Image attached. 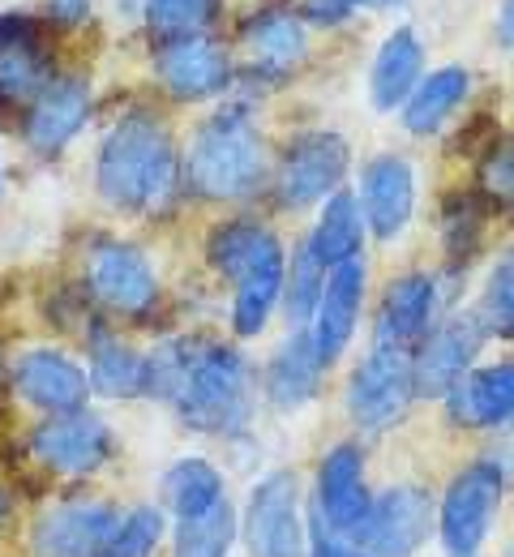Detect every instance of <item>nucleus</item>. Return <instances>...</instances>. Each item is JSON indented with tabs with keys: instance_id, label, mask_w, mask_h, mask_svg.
Listing matches in <instances>:
<instances>
[{
	"instance_id": "c756f323",
	"label": "nucleus",
	"mask_w": 514,
	"mask_h": 557,
	"mask_svg": "<svg viewBox=\"0 0 514 557\" xmlns=\"http://www.w3.org/2000/svg\"><path fill=\"white\" fill-rule=\"evenodd\" d=\"M284 283H288V262L275 258L262 271H253L249 278L236 283V300H231V331L240 339H253L266 331L275 305L284 300Z\"/></svg>"
},
{
	"instance_id": "473e14b6",
	"label": "nucleus",
	"mask_w": 514,
	"mask_h": 557,
	"mask_svg": "<svg viewBox=\"0 0 514 557\" xmlns=\"http://www.w3.org/2000/svg\"><path fill=\"white\" fill-rule=\"evenodd\" d=\"M220 13V0H147V26L154 39H193Z\"/></svg>"
},
{
	"instance_id": "dca6fc26",
	"label": "nucleus",
	"mask_w": 514,
	"mask_h": 557,
	"mask_svg": "<svg viewBox=\"0 0 514 557\" xmlns=\"http://www.w3.org/2000/svg\"><path fill=\"white\" fill-rule=\"evenodd\" d=\"M361 214H365V227L377 240H390L408 227L412 207H416V172L408 159L399 154H377L368 159L365 172H361Z\"/></svg>"
},
{
	"instance_id": "aec40b11",
	"label": "nucleus",
	"mask_w": 514,
	"mask_h": 557,
	"mask_svg": "<svg viewBox=\"0 0 514 557\" xmlns=\"http://www.w3.org/2000/svg\"><path fill=\"white\" fill-rule=\"evenodd\" d=\"M90 116V90L82 77H57L26 108V141L39 154H57Z\"/></svg>"
},
{
	"instance_id": "393cba45",
	"label": "nucleus",
	"mask_w": 514,
	"mask_h": 557,
	"mask_svg": "<svg viewBox=\"0 0 514 557\" xmlns=\"http://www.w3.org/2000/svg\"><path fill=\"white\" fill-rule=\"evenodd\" d=\"M240 39H245V48L253 57V70L271 73L275 82L292 70V65H300V57H304V30H300V22H296L292 13H279V9L253 13L240 26Z\"/></svg>"
},
{
	"instance_id": "7c9ffc66",
	"label": "nucleus",
	"mask_w": 514,
	"mask_h": 557,
	"mask_svg": "<svg viewBox=\"0 0 514 557\" xmlns=\"http://www.w3.org/2000/svg\"><path fill=\"white\" fill-rule=\"evenodd\" d=\"M240 536L236 510L231 502H220L202 515L176 519V536H172V557H227Z\"/></svg>"
},
{
	"instance_id": "a19ab883",
	"label": "nucleus",
	"mask_w": 514,
	"mask_h": 557,
	"mask_svg": "<svg viewBox=\"0 0 514 557\" xmlns=\"http://www.w3.org/2000/svg\"><path fill=\"white\" fill-rule=\"evenodd\" d=\"M86 9H90V0H48V17L61 26H77L86 17Z\"/></svg>"
},
{
	"instance_id": "72a5a7b5",
	"label": "nucleus",
	"mask_w": 514,
	"mask_h": 557,
	"mask_svg": "<svg viewBox=\"0 0 514 557\" xmlns=\"http://www.w3.org/2000/svg\"><path fill=\"white\" fill-rule=\"evenodd\" d=\"M198 351H202L198 339H167L154 351H147V395L176 404L180 391H185V377H189V369L198 360Z\"/></svg>"
},
{
	"instance_id": "f8f14e48",
	"label": "nucleus",
	"mask_w": 514,
	"mask_h": 557,
	"mask_svg": "<svg viewBox=\"0 0 514 557\" xmlns=\"http://www.w3.org/2000/svg\"><path fill=\"white\" fill-rule=\"evenodd\" d=\"M121 515L112 502L99 497H65L57 502L30 532L35 557H99L108 536L116 532Z\"/></svg>"
},
{
	"instance_id": "a18cd8bd",
	"label": "nucleus",
	"mask_w": 514,
	"mask_h": 557,
	"mask_svg": "<svg viewBox=\"0 0 514 557\" xmlns=\"http://www.w3.org/2000/svg\"><path fill=\"white\" fill-rule=\"evenodd\" d=\"M0 181H4V163H0Z\"/></svg>"
},
{
	"instance_id": "2f4dec72",
	"label": "nucleus",
	"mask_w": 514,
	"mask_h": 557,
	"mask_svg": "<svg viewBox=\"0 0 514 557\" xmlns=\"http://www.w3.org/2000/svg\"><path fill=\"white\" fill-rule=\"evenodd\" d=\"M326 262L313 253L309 236L300 240V249L292 253V267H288V283H284V305H288V318L292 326H304L313 318V309L322 305V292H326Z\"/></svg>"
},
{
	"instance_id": "9b49d317",
	"label": "nucleus",
	"mask_w": 514,
	"mask_h": 557,
	"mask_svg": "<svg viewBox=\"0 0 514 557\" xmlns=\"http://www.w3.org/2000/svg\"><path fill=\"white\" fill-rule=\"evenodd\" d=\"M30 455L57 476H90L112 459V429L86 408L61 412L30 433Z\"/></svg>"
},
{
	"instance_id": "6e6552de",
	"label": "nucleus",
	"mask_w": 514,
	"mask_h": 557,
	"mask_svg": "<svg viewBox=\"0 0 514 557\" xmlns=\"http://www.w3.org/2000/svg\"><path fill=\"white\" fill-rule=\"evenodd\" d=\"M489 339L485 313H454L450 322L434 326L425 344L412 351V395L421 399H446L467 373L476 351Z\"/></svg>"
},
{
	"instance_id": "4468645a",
	"label": "nucleus",
	"mask_w": 514,
	"mask_h": 557,
	"mask_svg": "<svg viewBox=\"0 0 514 557\" xmlns=\"http://www.w3.org/2000/svg\"><path fill=\"white\" fill-rule=\"evenodd\" d=\"M154 77L176 99H215L231 82V57L211 35L172 39L154 52Z\"/></svg>"
},
{
	"instance_id": "ddd939ff",
	"label": "nucleus",
	"mask_w": 514,
	"mask_h": 557,
	"mask_svg": "<svg viewBox=\"0 0 514 557\" xmlns=\"http://www.w3.org/2000/svg\"><path fill=\"white\" fill-rule=\"evenodd\" d=\"M313 510L343 536H356L373 510V493L365 485V455L352 442H339L317 463V502Z\"/></svg>"
},
{
	"instance_id": "ea45409f",
	"label": "nucleus",
	"mask_w": 514,
	"mask_h": 557,
	"mask_svg": "<svg viewBox=\"0 0 514 557\" xmlns=\"http://www.w3.org/2000/svg\"><path fill=\"white\" fill-rule=\"evenodd\" d=\"M352 9H356V0H304V4H300V13H304L309 22H322V26L343 22Z\"/></svg>"
},
{
	"instance_id": "a211bd4d",
	"label": "nucleus",
	"mask_w": 514,
	"mask_h": 557,
	"mask_svg": "<svg viewBox=\"0 0 514 557\" xmlns=\"http://www.w3.org/2000/svg\"><path fill=\"white\" fill-rule=\"evenodd\" d=\"M52 61L35 44V26L22 17L0 22V112L13 103H35L52 86Z\"/></svg>"
},
{
	"instance_id": "c03bdc74",
	"label": "nucleus",
	"mask_w": 514,
	"mask_h": 557,
	"mask_svg": "<svg viewBox=\"0 0 514 557\" xmlns=\"http://www.w3.org/2000/svg\"><path fill=\"white\" fill-rule=\"evenodd\" d=\"M4 519H9V493L0 488V528H4Z\"/></svg>"
},
{
	"instance_id": "cd10ccee",
	"label": "nucleus",
	"mask_w": 514,
	"mask_h": 557,
	"mask_svg": "<svg viewBox=\"0 0 514 557\" xmlns=\"http://www.w3.org/2000/svg\"><path fill=\"white\" fill-rule=\"evenodd\" d=\"M361 240H365L361 202H356L348 189H339V194L326 202V210H322V219H317L309 245H313V253L326 262V271H335V267H343V262H356Z\"/></svg>"
},
{
	"instance_id": "39448f33",
	"label": "nucleus",
	"mask_w": 514,
	"mask_h": 557,
	"mask_svg": "<svg viewBox=\"0 0 514 557\" xmlns=\"http://www.w3.org/2000/svg\"><path fill=\"white\" fill-rule=\"evenodd\" d=\"M240 536L249 557H309V532L300 515V481L279 468L249 488Z\"/></svg>"
},
{
	"instance_id": "423d86ee",
	"label": "nucleus",
	"mask_w": 514,
	"mask_h": 557,
	"mask_svg": "<svg viewBox=\"0 0 514 557\" xmlns=\"http://www.w3.org/2000/svg\"><path fill=\"white\" fill-rule=\"evenodd\" d=\"M412 351L373 344L348 382V412L365 433H390L412 404Z\"/></svg>"
},
{
	"instance_id": "0eeeda50",
	"label": "nucleus",
	"mask_w": 514,
	"mask_h": 557,
	"mask_svg": "<svg viewBox=\"0 0 514 557\" xmlns=\"http://www.w3.org/2000/svg\"><path fill=\"white\" fill-rule=\"evenodd\" d=\"M438 528V506L425 485H390L373 497L365 528L352 536L368 557H412Z\"/></svg>"
},
{
	"instance_id": "37998d69",
	"label": "nucleus",
	"mask_w": 514,
	"mask_h": 557,
	"mask_svg": "<svg viewBox=\"0 0 514 557\" xmlns=\"http://www.w3.org/2000/svg\"><path fill=\"white\" fill-rule=\"evenodd\" d=\"M356 4H365V9H390V4H399V0H356Z\"/></svg>"
},
{
	"instance_id": "4be33fe9",
	"label": "nucleus",
	"mask_w": 514,
	"mask_h": 557,
	"mask_svg": "<svg viewBox=\"0 0 514 557\" xmlns=\"http://www.w3.org/2000/svg\"><path fill=\"white\" fill-rule=\"evenodd\" d=\"M425 77V44L416 30H394L377 61H373V73H368V99L377 112H394L412 99V90L421 86Z\"/></svg>"
},
{
	"instance_id": "412c9836",
	"label": "nucleus",
	"mask_w": 514,
	"mask_h": 557,
	"mask_svg": "<svg viewBox=\"0 0 514 557\" xmlns=\"http://www.w3.org/2000/svg\"><path fill=\"white\" fill-rule=\"evenodd\" d=\"M361 300H365V267L356 258V262H343V267L330 271L322 305H317L313 335H317V348H322L326 360H335L339 351L352 344L356 318H361Z\"/></svg>"
},
{
	"instance_id": "2eb2a0df",
	"label": "nucleus",
	"mask_w": 514,
	"mask_h": 557,
	"mask_svg": "<svg viewBox=\"0 0 514 557\" xmlns=\"http://www.w3.org/2000/svg\"><path fill=\"white\" fill-rule=\"evenodd\" d=\"M13 386L26 404L61 417V412H82L90 399V373H82L65 351L30 348L13 364Z\"/></svg>"
},
{
	"instance_id": "f03ea898",
	"label": "nucleus",
	"mask_w": 514,
	"mask_h": 557,
	"mask_svg": "<svg viewBox=\"0 0 514 557\" xmlns=\"http://www.w3.org/2000/svg\"><path fill=\"white\" fill-rule=\"evenodd\" d=\"M185 181L198 198L240 202L266 181V146L245 108H220L198 125L185 159Z\"/></svg>"
},
{
	"instance_id": "bb28decb",
	"label": "nucleus",
	"mask_w": 514,
	"mask_h": 557,
	"mask_svg": "<svg viewBox=\"0 0 514 557\" xmlns=\"http://www.w3.org/2000/svg\"><path fill=\"white\" fill-rule=\"evenodd\" d=\"M467 86H472V77H467V70H459V65L425 73L421 86L412 90V99L399 108L403 112V129L408 134H438L441 125H446V116L463 103Z\"/></svg>"
},
{
	"instance_id": "4c0bfd02",
	"label": "nucleus",
	"mask_w": 514,
	"mask_h": 557,
	"mask_svg": "<svg viewBox=\"0 0 514 557\" xmlns=\"http://www.w3.org/2000/svg\"><path fill=\"white\" fill-rule=\"evenodd\" d=\"M480 189L502 202V207H514V141H498L489 146L485 163H480Z\"/></svg>"
},
{
	"instance_id": "f704fd0d",
	"label": "nucleus",
	"mask_w": 514,
	"mask_h": 557,
	"mask_svg": "<svg viewBox=\"0 0 514 557\" xmlns=\"http://www.w3.org/2000/svg\"><path fill=\"white\" fill-rule=\"evenodd\" d=\"M159 541H163V515L154 506H138L116 523L99 557H154Z\"/></svg>"
},
{
	"instance_id": "58836bf2",
	"label": "nucleus",
	"mask_w": 514,
	"mask_h": 557,
	"mask_svg": "<svg viewBox=\"0 0 514 557\" xmlns=\"http://www.w3.org/2000/svg\"><path fill=\"white\" fill-rule=\"evenodd\" d=\"M309 557H368L352 536L335 532L317 510H309Z\"/></svg>"
},
{
	"instance_id": "7ed1b4c3",
	"label": "nucleus",
	"mask_w": 514,
	"mask_h": 557,
	"mask_svg": "<svg viewBox=\"0 0 514 557\" xmlns=\"http://www.w3.org/2000/svg\"><path fill=\"white\" fill-rule=\"evenodd\" d=\"M176 412L198 433H227L249 412V360L227 344H202Z\"/></svg>"
},
{
	"instance_id": "9d476101",
	"label": "nucleus",
	"mask_w": 514,
	"mask_h": 557,
	"mask_svg": "<svg viewBox=\"0 0 514 557\" xmlns=\"http://www.w3.org/2000/svg\"><path fill=\"white\" fill-rule=\"evenodd\" d=\"M86 287L90 296L125 318H142L159 300V283L150 271L147 253L125 240H99L86 258Z\"/></svg>"
},
{
	"instance_id": "5701e85b",
	"label": "nucleus",
	"mask_w": 514,
	"mask_h": 557,
	"mask_svg": "<svg viewBox=\"0 0 514 557\" xmlns=\"http://www.w3.org/2000/svg\"><path fill=\"white\" fill-rule=\"evenodd\" d=\"M326 356L317 348V335L313 331H296L284 348L275 351L271 369H266V395L271 404L279 408H300L317 395L322 386V373H326Z\"/></svg>"
},
{
	"instance_id": "c85d7f7f",
	"label": "nucleus",
	"mask_w": 514,
	"mask_h": 557,
	"mask_svg": "<svg viewBox=\"0 0 514 557\" xmlns=\"http://www.w3.org/2000/svg\"><path fill=\"white\" fill-rule=\"evenodd\" d=\"M159 493H163V506H167L176 519L202 515V510L227 502V497H223L220 468L206 463V459H176V463L159 476Z\"/></svg>"
},
{
	"instance_id": "b1692460",
	"label": "nucleus",
	"mask_w": 514,
	"mask_h": 557,
	"mask_svg": "<svg viewBox=\"0 0 514 557\" xmlns=\"http://www.w3.org/2000/svg\"><path fill=\"white\" fill-rule=\"evenodd\" d=\"M206 253H211V267L220 275L231 278V283H240V278H249L253 271H262L266 262L284 258L279 236L266 223H258V219H231V223H223L220 232L211 236Z\"/></svg>"
},
{
	"instance_id": "c9c22d12",
	"label": "nucleus",
	"mask_w": 514,
	"mask_h": 557,
	"mask_svg": "<svg viewBox=\"0 0 514 557\" xmlns=\"http://www.w3.org/2000/svg\"><path fill=\"white\" fill-rule=\"evenodd\" d=\"M485 198L480 194H454L441 210V232H446V249L454 258H467L480 240V223H485Z\"/></svg>"
},
{
	"instance_id": "79ce46f5",
	"label": "nucleus",
	"mask_w": 514,
	"mask_h": 557,
	"mask_svg": "<svg viewBox=\"0 0 514 557\" xmlns=\"http://www.w3.org/2000/svg\"><path fill=\"white\" fill-rule=\"evenodd\" d=\"M498 44L514 48V0H502V13H498Z\"/></svg>"
},
{
	"instance_id": "6ab92c4d",
	"label": "nucleus",
	"mask_w": 514,
	"mask_h": 557,
	"mask_svg": "<svg viewBox=\"0 0 514 557\" xmlns=\"http://www.w3.org/2000/svg\"><path fill=\"white\" fill-rule=\"evenodd\" d=\"M446 417L459 429H498L514 420V360L472 369L450 395Z\"/></svg>"
},
{
	"instance_id": "f257e3e1",
	"label": "nucleus",
	"mask_w": 514,
	"mask_h": 557,
	"mask_svg": "<svg viewBox=\"0 0 514 557\" xmlns=\"http://www.w3.org/2000/svg\"><path fill=\"white\" fill-rule=\"evenodd\" d=\"M95 181H99V194L116 210L163 214L180 189V163L167 129L147 112L121 116L99 146Z\"/></svg>"
},
{
	"instance_id": "20e7f679",
	"label": "nucleus",
	"mask_w": 514,
	"mask_h": 557,
	"mask_svg": "<svg viewBox=\"0 0 514 557\" xmlns=\"http://www.w3.org/2000/svg\"><path fill=\"white\" fill-rule=\"evenodd\" d=\"M502 493H506V472L493 459H476L450 481L446 497L438 502V536L446 557H480L493 532Z\"/></svg>"
},
{
	"instance_id": "a878e982",
	"label": "nucleus",
	"mask_w": 514,
	"mask_h": 557,
	"mask_svg": "<svg viewBox=\"0 0 514 557\" xmlns=\"http://www.w3.org/2000/svg\"><path fill=\"white\" fill-rule=\"evenodd\" d=\"M90 391L103 399L147 395V356L121 344L112 331L90 335Z\"/></svg>"
},
{
	"instance_id": "f3484780",
	"label": "nucleus",
	"mask_w": 514,
	"mask_h": 557,
	"mask_svg": "<svg viewBox=\"0 0 514 557\" xmlns=\"http://www.w3.org/2000/svg\"><path fill=\"white\" fill-rule=\"evenodd\" d=\"M438 283L429 275H399L386 296H381V313H377V344L416 351L425 344V335L434 331V313H438Z\"/></svg>"
},
{
	"instance_id": "e433bc0d",
	"label": "nucleus",
	"mask_w": 514,
	"mask_h": 557,
	"mask_svg": "<svg viewBox=\"0 0 514 557\" xmlns=\"http://www.w3.org/2000/svg\"><path fill=\"white\" fill-rule=\"evenodd\" d=\"M485 322L493 335L502 339H514V249L493 267L489 275V287H485Z\"/></svg>"
},
{
	"instance_id": "1a4fd4ad",
	"label": "nucleus",
	"mask_w": 514,
	"mask_h": 557,
	"mask_svg": "<svg viewBox=\"0 0 514 557\" xmlns=\"http://www.w3.org/2000/svg\"><path fill=\"white\" fill-rule=\"evenodd\" d=\"M348 138L339 134H326V129H313V134H300L288 141L284 159H279V198L288 207H313V202H330L348 176Z\"/></svg>"
}]
</instances>
